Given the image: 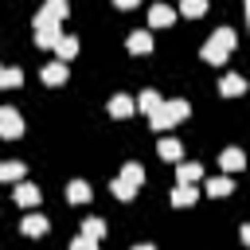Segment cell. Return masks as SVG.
I'll return each mask as SVG.
<instances>
[{
	"label": "cell",
	"instance_id": "obj_18",
	"mask_svg": "<svg viewBox=\"0 0 250 250\" xmlns=\"http://www.w3.org/2000/svg\"><path fill=\"white\" fill-rule=\"evenodd\" d=\"M230 191H234L230 176H215V180H207V195H230Z\"/></svg>",
	"mask_w": 250,
	"mask_h": 250
},
{
	"label": "cell",
	"instance_id": "obj_21",
	"mask_svg": "<svg viewBox=\"0 0 250 250\" xmlns=\"http://www.w3.org/2000/svg\"><path fill=\"white\" fill-rule=\"evenodd\" d=\"M23 82V74H20V66H4L0 70V86H8V90H16Z\"/></svg>",
	"mask_w": 250,
	"mask_h": 250
},
{
	"label": "cell",
	"instance_id": "obj_29",
	"mask_svg": "<svg viewBox=\"0 0 250 250\" xmlns=\"http://www.w3.org/2000/svg\"><path fill=\"white\" fill-rule=\"evenodd\" d=\"M133 250H156V246H148V242H141V246H133Z\"/></svg>",
	"mask_w": 250,
	"mask_h": 250
},
{
	"label": "cell",
	"instance_id": "obj_15",
	"mask_svg": "<svg viewBox=\"0 0 250 250\" xmlns=\"http://www.w3.org/2000/svg\"><path fill=\"white\" fill-rule=\"evenodd\" d=\"M82 238H90V242L105 238V223L102 219H82Z\"/></svg>",
	"mask_w": 250,
	"mask_h": 250
},
{
	"label": "cell",
	"instance_id": "obj_23",
	"mask_svg": "<svg viewBox=\"0 0 250 250\" xmlns=\"http://www.w3.org/2000/svg\"><path fill=\"white\" fill-rule=\"evenodd\" d=\"M0 180H23V164H20V160L0 164Z\"/></svg>",
	"mask_w": 250,
	"mask_h": 250
},
{
	"label": "cell",
	"instance_id": "obj_17",
	"mask_svg": "<svg viewBox=\"0 0 250 250\" xmlns=\"http://www.w3.org/2000/svg\"><path fill=\"white\" fill-rule=\"evenodd\" d=\"M117 180H121V184H129V188H137V184L145 180V168H141V164H125Z\"/></svg>",
	"mask_w": 250,
	"mask_h": 250
},
{
	"label": "cell",
	"instance_id": "obj_7",
	"mask_svg": "<svg viewBox=\"0 0 250 250\" xmlns=\"http://www.w3.org/2000/svg\"><path fill=\"white\" fill-rule=\"evenodd\" d=\"M20 230H23L27 238H39V234H47V219H43V215H23V219H20Z\"/></svg>",
	"mask_w": 250,
	"mask_h": 250
},
{
	"label": "cell",
	"instance_id": "obj_16",
	"mask_svg": "<svg viewBox=\"0 0 250 250\" xmlns=\"http://www.w3.org/2000/svg\"><path fill=\"white\" fill-rule=\"evenodd\" d=\"M219 90H223V94H227V98H238V94H242V90H246V82H242V78H238V74H227V78H223V82H219Z\"/></svg>",
	"mask_w": 250,
	"mask_h": 250
},
{
	"label": "cell",
	"instance_id": "obj_24",
	"mask_svg": "<svg viewBox=\"0 0 250 250\" xmlns=\"http://www.w3.org/2000/svg\"><path fill=\"white\" fill-rule=\"evenodd\" d=\"M137 105H141V109H145V113H152V109H156V105H160V94H156V90H145V94H141V98H137Z\"/></svg>",
	"mask_w": 250,
	"mask_h": 250
},
{
	"label": "cell",
	"instance_id": "obj_28",
	"mask_svg": "<svg viewBox=\"0 0 250 250\" xmlns=\"http://www.w3.org/2000/svg\"><path fill=\"white\" fill-rule=\"evenodd\" d=\"M117 8H137V0H113Z\"/></svg>",
	"mask_w": 250,
	"mask_h": 250
},
{
	"label": "cell",
	"instance_id": "obj_26",
	"mask_svg": "<svg viewBox=\"0 0 250 250\" xmlns=\"http://www.w3.org/2000/svg\"><path fill=\"white\" fill-rule=\"evenodd\" d=\"M113 195H117V199H133V195H137V188H129V184L113 180Z\"/></svg>",
	"mask_w": 250,
	"mask_h": 250
},
{
	"label": "cell",
	"instance_id": "obj_30",
	"mask_svg": "<svg viewBox=\"0 0 250 250\" xmlns=\"http://www.w3.org/2000/svg\"><path fill=\"white\" fill-rule=\"evenodd\" d=\"M0 70H4V66H0Z\"/></svg>",
	"mask_w": 250,
	"mask_h": 250
},
{
	"label": "cell",
	"instance_id": "obj_10",
	"mask_svg": "<svg viewBox=\"0 0 250 250\" xmlns=\"http://www.w3.org/2000/svg\"><path fill=\"white\" fill-rule=\"evenodd\" d=\"M125 47H129L133 55H145V51H152V35H148V31H133Z\"/></svg>",
	"mask_w": 250,
	"mask_h": 250
},
{
	"label": "cell",
	"instance_id": "obj_13",
	"mask_svg": "<svg viewBox=\"0 0 250 250\" xmlns=\"http://www.w3.org/2000/svg\"><path fill=\"white\" fill-rule=\"evenodd\" d=\"M219 164H223L227 172H238V168L246 164V156H242V148H227V152L219 156Z\"/></svg>",
	"mask_w": 250,
	"mask_h": 250
},
{
	"label": "cell",
	"instance_id": "obj_27",
	"mask_svg": "<svg viewBox=\"0 0 250 250\" xmlns=\"http://www.w3.org/2000/svg\"><path fill=\"white\" fill-rule=\"evenodd\" d=\"M70 250H98V242H90V238H74Z\"/></svg>",
	"mask_w": 250,
	"mask_h": 250
},
{
	"label": "cell",
	"instance_id": "obj_2",
	"mask_svg": "<svg viewBox=\"0 0 250 250\" xmlns=\"http://www.w3.org/2000/svg\"><path fill=\"white\" fill-rule=\"evenodd\" d=\"M188 113H191L188 102H160V105L148 113V121H152V129H168V125H176V121H184Z\"/></svg>",
	"mask_w": 250,
	"mask_h": 250
},
{
	"label": "cell",
	"instance_id": "obj_14",
	"mask_svg": "<svg viewBox=\"0 0 250 250\" xmlns=\"http://www.w3.org/2000/svg\"><path fill=\"white\" fill-rule=\"evenodd\" d=\"M66 199H70V203H86V199H90V184H86V180H70Z\"/></svg>",
	"mask_w": 250,
	"mask_h": 250
},
{
	"label": "cell",
	"instance_id": "obj_3",
	"mask_svg": "<svg viewBox=\"0 0 250 250\" xmlns=\"http://www.w3.org/2000/svg\"><path fill=\"white\" fill-rule=\"evenodd\" d=\"M66 12H70V8H66V0H47V4H43V12L35 16V27H59V23L66 20Z\"/></svg>",
	"mask_w": 250,
	"mask_h": 250
},
{
	"label": "cell",
	"instance_id": "obj_11",
	"mask_svg": "<svg viewBox=\"0 0 250 250\" xmlns=\"http://www.w3.org/2000/svg\"><path fill=\"white\" fill-rule=\"evenodd\" d=\"M43 82H47V86L66 82V62H47V66H43Z\"/></svg>",
	"mask_w": 250,
	"mask_h": 250
},
{
	"label": "cell",
	"instance_id": "obj_8",
	"mask_svg": "<svg viewBox=\"0 0 250 250\" xmlns=\"http://www.w3.org/2000/svg\"><path fill=\"white\" fill-rule=\"evenodd\" d=\"M172 20H176V12H172L168 4H152V8H148V23H152V27H168Z\"/></svg>",
	"mask_w": 250,
	"mask_h": 250
},
{
	"label": "cell",
	"instance_id": "obj_4",
	"mask_svg": "<svg viewBox=\"0 0 250 250\" xmlns=\"http://www.w3.org/2000/svg\"><path fill=\"white\" fill-rule=\"evenodd\" d=\"M23 133V117L12 109V105H0V137H8V141H16Z\"/></svg>",
	"mask_w": 250,
	"mask_h": 250
},
{
	"label": "cell",
	"instance_id": "obj_20",
	"mask_svg": "<svg viewBox=\"0 0 250 250\" xmlns=\"http://www.w3.org/2000/svg\"><path fill=\"white\" fill-rule=\"evenodd\" d=\"M199 176H203L199 164H180V168H176V180H180V184H195Z\"/></svg>",
	"mask_w": 250,
	"mask_h": 250
},
{
	"label": "cell",
	"instance_id": "obj_6",
	"mask_svg": "<svg viewBox=\"0 0 250 250\" xmlns=\"http://www.w3.org/2000/svg\"><path fill=\"white\" fill-rule=\"evenodd\" d=\"M195 199H199V188H191V184L172 188V207H191Z\"/></svg>",
	"mask_w": 250,
	"mask_h": 250
},
{
	"label": "cell",
	"instance_id": "obj_1",
	"mask_svg": "<svg viewBox=\"0 0 250 250\" xmlns=\"http://www.w3.org/2000/svg\"><path fill=\"white\" fill-rule=\"evenodd\" d=\"M230 47H234V31H230V27H219V31H211V39L203 43V59H207V62H227Z\"/></svg>",
	"mask_w": 250,
	"mask_h": 250
},
{
	"label": "cell",
	"instance_id": "obj_19",
	"mask_svg": "<svg viewBox=\"0 0 250 250\" xmlns=\"http://www.w3.org/2000/svg\"><path fill=\"white\" fill-rule=\"evenodd\" d=\"M59 35H62V27H35V43L39 47H55Z\"/></svg>",
	"mask_w": 250,
	"mask_h": 250
},
{
	"label": "cell",
	"instance_id": "obj_9",
	"mask_svg": "<svg viewBox=\"0 0 250 250\" xmlns=\"http://www.w3.org/2000/svg\"><path fill=\"white\" fill-rule=\"evenodd\" d=\"M16 203L20 207H35L39 203V188L35 184H16Z\"/></svg>",
	"mask_w": 250,
	"mask_h": 250
},
{
	"label": "cell",
	"instance_id": "obj_5",
	"mask_svg": "<svg viewBox=\"0 0 250 250\" xmlns=\"http://www.w3.org/2000/svg\"><path fill=\"white\" fill-rule=\"evenodd\" d=\"M55 55H59V62H70V59L78 55V39H74V35H59V39H55Z\"/></svg>",
	"mask_w": 250,
	"mask_h": 250
},
{
	"label": "cell",
	"instance_id": "obj_22",
	"mask_svg": "<svg viewBox=\"0 0 250 250\" xmlns=\"http://www.w3.org/2000/svg\"><path fill=\"white\" fill-rule=\"evenodd\" d=\"M180 12H184L188 20H195V16L207 12V0H180Z\"/></svg>",
	"mask_w": 250,
	"mask_h": 250
},
{
	"label": "cell",
	"instance_id": "obj_25",
	"mask_svg": "<svg viewBox=\"0 0 250 250\" xmlns=\"http://www.w3.org/2000/svg\"><path fill=\"white\" fill-rule=\"evenodd\" d=\"M160 156H164V160H180V141L164 137V141H160Z\"/></svg>",
	"mask_w": 250,
	"mask_h": 250
},
{
	"label": "cell",
	"instance_id": "obj_12",
	"mask_svg": "<svg viewBox=\"0 0 250 250\" xmlns=\"http://www.w3.org/2000/svg\"><path fill=\"white\" fill-rule=\"evenodd\" d=\"M109 113H113V117H129V113H133V98L113 94V98H109Z\"/></svg>",
	"mask_w": 250,
	"mask_h": 250
}]
</instances>
